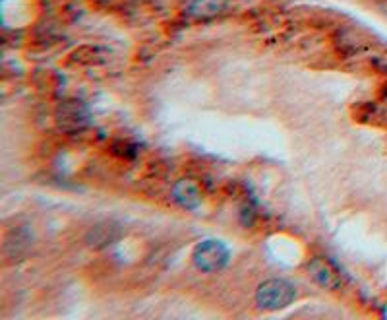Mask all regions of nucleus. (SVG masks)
<instances>
[{"label": "nucleus", "instance_id": "nucleus-2", "mask_svg": "<svg viewBox=\"0 0 387 320\" xmlns=\"http://www.w3.org/2000/svg\"><path fill=\"white\" fill-rule=\"evenodd\" d=\"M192 260H194V264H196L199 272L217 274L229 262V250H227V247L221 241L209 239V241H204V243H199L198 247L194 248Z\"/></svg>", "mask_w": 387, "mask_h": 320}, {"label": "nucleus", "instance_id": "nucleus-6", "mask_svg": "<svg viewBox=\"0 0 387 320\" xmlns=\"http://www.w3.org/2000/svg\"><path fill=\"white\" fill-rule=\"evenodd\" d=\"M229 0H192L188 4V16L194 19H213L229 10Z\"/></svg>", "mask_w": 387, "mask_h": 320}, {"label": "nucleus", "instance_id": "nucleus-8", "mask_svg": "<svg viewBox=\"0 0 387 320\" xmlns=\"http://www.w3.org/2000/svg\"><path fill=\"white\" fill-rule=\"evenodd\" d=\"M29 248V235L22 233V231H12L8 237H6V243H4V250L8 256H22Z\"/></svg>", "mask_w": 387, "mask_h": 320}, {"label": "nucleus", "instance_id": "nucleus-3", "mask_svg": "<svg viewBox=\"0 0 387 320\" xmlns=\"http://www.w3.org/2000/svg\"><path fill=\"white\" fill-rule=\"evenodd\" d=\"M308 274L320 287L329 289V291H337L343 284L341 275L335 270L334 264L325 258H320V256H315L308 262Z\"/></svg>", "mask_w": 387, "mask_h": 320}, {"label": "nucleus", "instance_id": "nucleus-4", "mask_svg": "<svg viewBox=\"0 0 387 320\" xmlns=\"http://www.w3.org/2000/svg\"><path fill=\"white\" fill-rule=\"evenodd\" d=\"M56 119H58V125L64 130H80V128L88 125L90 111L80 101H68V103H64L63 107L58 109Z\"/></svg>", "mask_w": 387, "mask_h": 320}, {"label": "nucleus", "instance_id": "nucleus-5", "mask_svg": "<svg viewBox=\"0 0 387 320\" xmlns=\"http://www.w3.org/2000/svg\"><path fill=\"white\" fill-rule=\"evenodd\" d=\"M172 200L176 202L184 210H196L201 200H204V192L199 189V184L192 179H181L172 186Z\"/></svg>", "mask_w": 387, "mask_h": 320}, {"label": "nucleus", "instance_id": "nucleus-7", "mask_svg": "<svg viewBox=\"0 0 387 320\" xmlns=\"http://www.w3.org/2000/svg\"><path fill=\"white\" fill-rule=\"evenodd\" d=\"M117 239H118L117 225L105 221V223H99V225H95V227L91 229L88 241H90L91 247L101 248V247H107V245H110V243H115Z\"/></svg>", "mask_w": 387, "mask_h": 320}, {"label": "nucleus", "instance_id": "nucleus-1", "mask_svg": "<svg viewBox=\"0 0 387 320\" xmlns=\"http://www.w3.org/2000/svg\"><path fill=\"white\" fill-rule=\"evenodd\" d=\"M297 299V287L287 280H265L256 289V303L263 311H281Z\"/></svg>", "mask_w": 387, "mask_h": 320}]
</instances>
